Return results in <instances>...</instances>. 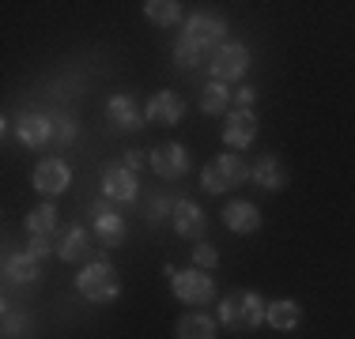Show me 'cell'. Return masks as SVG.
Here are the masks:
<instances>
[{
    "mask_svg": "<svg viewBox=\"0 0 355 339\" xmlns=\"http://www.w3.org/2000/svg\"><path fill=\"white\" fill-rule=\"evenodd\" d=\"M53 249H57L53 237H31V245H27L23 253H27V257H35V260H42V257H49Z\"/></svg>",
    "mask_w": 355,
    "mask_h": 339,
    "instance_id": "obj_29",
    "label": "cell"
},
{
    "mask_svg": "<svg viewBox=\"0 0 355 339\" xmlns=\"http://www.w3.org/2000/svg\"><path fill=\"white\" fill-rule=\"evenodd\" d=\"M242 181H250V166H246V158H239V155H219L205 166V174H200V189H208V192L239 189Z\"/></svg>",
    "mask_w": 355,
    "mask_h": 339,
    "instance_id": "obj_5",
    "label": "cell"
},
{
    "mask_svg": "<svg viewBox=\"0 0 355 339\" xmlns=\"http://www.w3.org/2000/svg\"><path fill=\"white\" fill-rule=\"evenodd\" d=\"M87 215H91V223H95V237H98V245H103V249H117V245L125 241V219L110 208L106 196L91 203Z\"/></svg>",
    "mask_w": 355,
    "mask_h": 339,
    "instance_id": "obj_7",
    "label": "cell"
},
{
    "mask_svg": "<svg viewBox=\"0 0 355 339\" xmlns=\"http://www.w3.org/2000/svg\"><path fill=\"white\" fill-rule=\"evenodd\" d=\"M4 279L8 283H35L38 279V260L27 257V253H8L4 257Z\"/></svg>",
    "mask_w": 355,
    "mask_h": 339,
    "instance_id": "obj_20",
    "label": "cell"
},
{
    "mask_svg": "<svg viewBox=\"0 0 355 339\" xmlns=\"http://www.w3.org/2000/svg\"><path fill=\"white\" fill-rule=\"evenodd\" d=\"M265 313H268V305L257 291H234L219 302L216 320L223 328H231V332H253V328L265 324Z\"/></svg>",
    "mask_w": 355,
    "mask_h": 339,
    "instance_id": "obj_2",
    "label": "cell"
},
{
    "mask_svg": "<svg viewBox=\"0 0 355 339\" xmlns=\"http://www.w3.org/2000/svg\"><path fill=\"white\" fill-rule=\"evenodd\" d=\"M57 257L64 260V264H80V260H87L91 253V234L83 230V226H61V234H57Z\"/></svg>",
    "mask_w": 355,
    "mask_h": 339,
    "instance_id": "obj_13",
    "label": "cell"
},
{
    "mask_svg": "<svg viewBox=\"0 0 355 339\" xmlns=\"http://www.w3.org/2000/svg\"><path fill=\"white\" fill-rule=\"evenodd\" d=\"M223 223L231 234H257L261 230V211H257V203H250V200H231L223 208Z\"/></svg>",
    "mask_w": 355,
    "mask_h": 339,
    "instance_id": "obj_16",
    "label": "cell"
},
{
    "mask_svg": "<svg viewBox=\"0 0 355 339\" xmlns=\"http://www.w3.org/2000/svg\"><path fill=\"white\" fill-rule=\"evenodd\" d=\"M216 264H219V253H216V245L200 241L197 249H193V268H200V271H212Z\"/></svg>",
    "mask_w": 355,
    "mask_h": 339,
    "instance_id": "obj_27",
    "label": "cell"
},
{
    "mask_svg": "<svg viewBox=\"0 0 355 339\" xmlns=\"http://www.w3.org/2000/svg\"><path fill=\"white\" fill-rule=\"evenodd\" d=\"M250 177H253V181H257L265 192H280L284 185H287V166H284L276 155H261L257 163L250 166Z\"/></svg>",
    "mask_w": 355,
    "mask_h": 339,
    "instance_id": "obj_17",
    "label": "cell"
},
{
    "mask_svg": "<svg viewBox=\"0 0 355 339\" xmlns=\"http://www.w3.org/2000/svg\"><path fill=\"white\" fill-rule=\"evenodd\" d=\"M137 174L125 166H106L103 170V196L106 200H117V203H132L137 200Z\"/></svg>",
    "mask_w": 355,
    "mask_h": 339,
    "instance_id": "obj_14",
    "label": "cell"
},
{
    "mask_svg": "<svg viewBox=\"0 0 355 339\" xmlns=\"http://www.w3.org/2000/svg\"><path fill=\"white\" fill-rule=\"evenodd\" d=\"M253 102H257V91H253V87H242V91H239V109H250Z\"/></svg>",
    "mask_w": 355,
    "mask_h": 339,
    "instance_id": "obj_31",
    "label": "cell"
},
{
    "mask_svg": "<svg viewBox=\"0 0 355 339\" xmlns=\"http://www.w3.org/2000/svg\"><path fill=\"white\" fill-rule=\"evenodd\" d=\"M227 38V23L219 19V15H193V19H185L182 27V38H178L174 46V64L178 68H197L200 61H212V53L219 46H223Z\"/></svg>",
    "mask_w": 355,
    "mask_h": 339,
    "instance_id": "obj_1",
    "label": "cell"
},
{
    "mask_svg": "<svg viewBox=\"0 0 355 339\" xmlns=\"http://www.w3.org/2000/svg\"><path fill=\"white\" fill-rule=\"evenodd\" d=\"M27 324H31L27 313L15 309V305H4V317H0V336H4V339H15V336L27 332Z\"/></svg>",
    "mask_w": 355,
    "mask_h": 339,
    "instance_id": "obj_25",
    "label": "cell"
},
{
    "mask_svg": "<svg viewBox=\"0 0 355 339\" xmlns=\"http://www.w3.org/2000/svg\"><path fill=\"white\" fill-rule=\"evenodd\" d=\"M178 339H216V320L208 313H185L174 328Z\"/></svg>",
    "mask_w": 355,
    "mask_h": 339,
    "instance_id": "obj_21",
    "label": "cell"
},
{
    "mask_svg": "<svg viewBox=\"0 0 355 339\" xmlns=\"http://www.w3.org/2000/svg\"><path fill=\"white\" fill-rule=\"evenodd\" d=\"M174 215V200H166V196H151L148 200V223L151 226H159L163 219H171Z\"/></svg>",
    "mask_w": 355,
    "mask_h": 339,
    "instance_id": "obj_26",
    "label": "cell"
},
{
    "mask_svg": "<svg viewBox=\"0 0 355 339\" xmlns=\"http://www.w3.org/2000/svg\"><path fill=\"white\" fill-rule=\"evenodd\" d=\"M144 15H148L155 27H174V23L182 19V4H178V0H148V4H144Z\"/></svg>",
    "mask_w": 355,
    "mask_h": 339,
    "instance_id": "obj_23",
    "label": "cell"
},
{
    "mask_svg": "<svg viewBox=\"0 0 355 339\" xmlns=\"http://www.w3.org/2000/svg\"><path fill=\"white\" fill-rule=\"evenodd\" d=\"M208 68H212L216 83H234V80H242V75L250 72V49L242 46V42H223V46L212 53Z\"/></svg>",
    "mask_w": 355,
    "mask_h": 339,
    "instance_id": "obj_6",
    "label": "cell"
},
{
    "mask_svg": "<svg viewBox=\"0 0 355 339\" xmlns=\"http://www.w3.org/2000/svg\"><path fill=\"white\" fill-rule=\"evenodd\" d=\"M171 275V291L178 302L185 305H212L216 302V279L200 268H189V271H174V264L163 268Z\"/></svg>",
    "mask_w": 355,
    "mask_h": 339,
    "instance_id": "obj_4",
    "label": "cell"
},
{
    "mask_svg": "<svg viewBox=\"0 0 355 339\" xmlns=\"http://www.w3.org/2000/svg\"><path fill=\"white\" fill-rule=\"evenodd\" d=\"M76 291H80L87 302L106 305V302H114L117 294H121V279H117V271H114L110 260H91V264L76 275Z\"/></svg>",
    "mask_w": 355,
    "mask_h": 339,
    "instance_id": "obj_3",
    "label": "cell"
},
{
    "mask_svg": "<svg viewBox=\"0 0 355 339\" xmlns=\"http://www.w3.org/2000/svg\"><path fill=\"white\" fill-rule=\"evenodd\" d=\"M265 320H268V328H276V332H295V328L302 324V305L291 302V298H276V302H268Z\"/></svg>",
    "mask_w": 355,
    "mask_h": 339,
    "instance_id": "obj_19",
    "label": "cell"
},
{
    "mask_svg": "<svg viewBox=\"0 0 355 339\" xmlns=\"http://www.w3.org/2000/svg\"><path fill=\"white\" fill-rule=\"evenodd\" d=\"M27 230H31V237H53V234H61V215H57L53 203H42V208L31 211V215H27Z\"/></svg>",
    "mask_w": 355,
    "mask_h": 339,
    "instance_id": "obj_22",
    "label": "cell"
},
{
    "mask_svg": "<svg viewBox=\"0 0 355 339\" xmlns=\"http://www.w3.org/2000/svg\"><path fill=\"white\" fill-rule=\"evenodd\" d=\"M182 117H185V98H178L174 91H159V95L148 102V121L178 125Z\"/></svg>",
    "mask_w": 355,
    "mask_h": 339,
    "instance_id": "obj_18",
    "label": "cell"
},
{
    "mask_svg": "<svg viewBox=\"0 0 355 339\" xmlns=\"http://www.w3.org/2000/svg\"><path fill=\"white\" fill-rule=\"evenodd\" d=\"M171 223H174V230L182 234V237H189V241L205 237V230H208L205 211H200L193 200H174V215H171Z\"/></svg>",
    "mask_w": 355,
    "mask_h": 339,
    "instance_id": "obj_15",
    "label": "cell"
},
{
    "mask_svg": "<svg viewBox=\"0 0 355 339\" xmlns=\"http://www.w3.org/2000/svg\"><path fill=\"white\" fill-rule=\"evenodd\" d=\"M15 136L23 147H46L53 140V117L46 113H19L15 117Z\"/></svg>",
    "mask_w": 355,
    "mask_h": 339,
    "instance_id": "obj_12",
    "label": "cell"
},
{
    "mask_svg": "<svg viewBox=\"0 0 355 339\" xmlns=\"http://www.w3.org/2000/svg\"><path fill=\"white\" fill-rule=\"evenodd\" d=\"M227 106H231V87H227V83H208L205 91H200V109H205V113H227Z\"/></svg>",
    "mask_w": 355,
    "mask_h": 339,
    "instance_id": "obj_24",
    "label": "cell"
},
{
    "mask_svg": "<svg viewBox=\"0 0 355 339\" xmlns=\"http://www.w3.org/2000/svg\"><path fill=\"white\" fill-rule=\"evenodd\" d=\"M253 140H257V113L253 109H234L223 125V143L234 151H246Z\"/></svg>",
    "mask_w": 355,
    "mask_h": 339,
    "instance_id": "obj_11",
    "label": "cell"
},
{
    "mask_svg": "<svg viewBox=\"0 0 355 339\" xmlns=\"http://www.w3.org/2000/svg\"><path fill=\"white\" fill-rule=\"evenodd\" d=\"M76 132L80 129H76L72 117H61V113L53 117V143H76Z\"/></svg>",
    "mask_w": 355,
    "mask_h": 339,
    "instance_id": "obj_28",
    "label": "cell"
},
{
    "mask_svg": "<svg viewBox=\"0 0 355 339\" xmlns=\"http://www.w3.org/2000/svg\"><path fill=\"white\" fill-rule=\"evenodd\" d=\"M151 155V170H155L163 181H178V177H185L189 174V151L182 147V143H163V147H155V151H148Z\"/></svg>",
    "mask_w": 355,
    "mask_h": 339,
    "instance_id": "obj_8",
    "label": "cell"
},
{
    "mask_svg": "<svg viewBox=\"0 0 355 339\" xmlns=\"http://www.w3.org/2000/svg\"><path fill=\"white\" fill-rule=\"evenodd\" d=\"M144 163H151V155H144V151H129V155H125V170H132V174L144 170Z\"/></svg>",
    "mask_w": 355,
    "mask_h": 339,
    "instance_id": "obj_30",
    "label": "cell"
},
{
    "mask_svg": "<svg viewBox=\"0 0 355 339\" xmlns=\"http://www.w3.org/2000/svg\"><path fill=\"white\" fill-rule=\"evenodd\" d=\"M144 117H148V109H140L132 95H114L106 102V121L114 132H137L144 125Z\"/></svg>",
    "mask_w": 355,
    "mask_h": 339,
    "instance_id": "obj_9",
    "label": "cell"
},
{
    "mask_svg": "<svg viewBox=\"0 0 355 339\" xmlns=\"http://www.w3.org/2000/svg\"><path fill=\"white\" fill-rule=\"evenodd\" d=\"M72 181V170L69 163H61V158H42L35 166V189L42 196H61L64 189H69Z\"/></svg>",
    "mask_w": 355,
    "mask_h": 339,
    "instance_id": "obj_10",
    "label": "cell"
}]
</instances>
